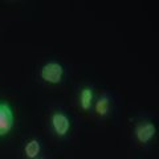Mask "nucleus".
<instances>
[{"label": "nucleus", "mask_w": 159, "mask_h": 159, "mask_svg": "<svg viewBox=\"0 0 159 159\" xmlns=\"http://www.w3.org/2000/svg\"><path fill=\"white\" fill-rule=\"evenodd\" d=\"M40 76L48 84H58L64 77V66L57 61H49L43 65Z\"/></svg>", "instance_id": "f257e3e1"}, {"label": "nucleus", "mask_w": 159, "mask_h": 159, "mask_svg": "<svg viewBox=\"0 0 159 159\" xmlns=\"http://www.w3.org/2000/svg\"><path fill=\"white\" fill-rule=\"evenodd\" d=\"M15 116L12 106L7 101H0V137H4L12 130Z\"/></svg>", "instance_id": "f03ea898"}, {"label": "nucleus", "mask_w": 159, "mask_h": 159, "mask_svg": "<svg viewBox=\"0 0 159 159\" xmlns=\"http://www.w3.org/2000/svg\"><path fill=\"white\" fill-rule=\"evenodd\" d=\"M51 125L58 137H65L70 129V119L64 111H54L51 117Z\"/></svg>", "instance_id": "7ed1b4c3"}, {"label": "nucleus", "mask_w": 159, "mask_h": 159, "mask_svg": "<svg viewBox=\"0 0 159 159\" xmlns=\"http://www.w3.org/2000/svg\"><path fill=\"white\" fill-rule=\"evenodd\" d=\"M134 134H135V138L141 143H147L155 137L157 127L152 122L145 121V122L138 123V125L135 126V131H134Z\"/></svg>", "instance_id": "20e7f679"}, {"label": "nucleus", "mask_w": 159, "mask_h": 159, "mask_svg": "<svg viewBox=\"0 0 159 159\" xmlns=\"http://www.w3.org/2000/svg\"><path fill=\"white\" fill-rule=\"evenodd\" d=\"M93 98H94V94H93V89L90 86H85L81 89V92H80V105H81L84 110H90L92 109Z\"/></svg>", "instance_id": "39448f33"}, {"label": "nucleus", "mask_w": 159, "mask_h": 159, "mask_svg": "<svg viewBox=\"0 0 159 159\" xmlns=\"http://www.w3.org/2000/svg\"><path fill=\"white\" fill-rule=\"evenodd\" d=\"M40 150H41V145L37 139H31L29 142H27L25 147H24V152H25L27 158L29 159H34L37 158V155L40 154Z\"/></svg>", "instance_id": "423d86ee"}, {"label": "nucleus", "mask_w": 159, "mask_h": 159, "mask_svg": "<svg viewBox=\"0 0 159 159\" xmlns=\"http://www.w3.org/2000/svg\"><path fill=\"white\" fill-rule=\"evenodd\" d=\"M109 109H110V98H109L106 94H103L96 102V113L101 117H105L109 113Z\"/></svg>", "instance_id": "0eeeda50"}]
</instances>
